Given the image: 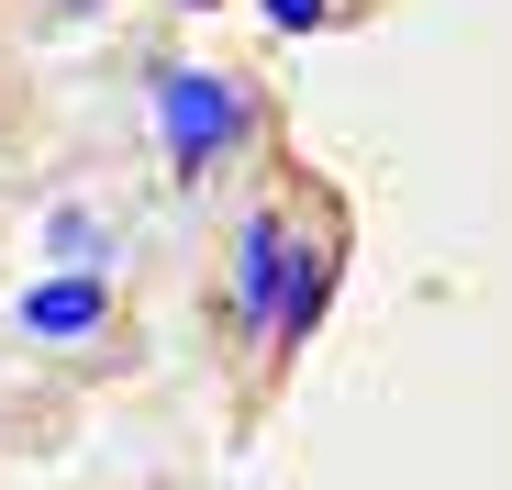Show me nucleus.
Instances as JSON below:
<instances>
[{
	"label": "nucleus",
	"instance_id": "nucleus-4",
	"mask_svg": "<svg viewBox=\"0 0 512 490\" xmlns=\"http://www.w3.org/2000/svg\"><path fill=\"white\" fill-rule=\"evenodd\" d=\"M45 245H56V268H101V257H112L101 212H78V201H56V212H45Z\"/></svg>",
	"mask_w": 512,
	"mask_h": 490
},
{
	"label": "nucleus",
	"instance_id": "nucleus-3",
	"mask_svg": "<svg viewBox=\"0 0 512 490\" xmlns=\"http://www.w3.org/2000/svg\"><path fill=\"white\" fill-rule=\"evenodd\" d=\"M12 335H34V346L112 335V268H45V279H23L12 290Z\"/></svg>",
	"mask_w": 512,
	"mask_h": 490
},
{
	"label": "nucleus",
	"instance_id": "nucleus-1",
	"mask_svg": "<svg viewBox=\"0 0 512 490\" xmlns=\"http://www.w3.org/2000/svg\"><path fill=\"white\" fill-rule=\"evenodd\" d=\"M245 134H256V90H245L234 67H190V56L156 67V145H167L179 179H212Z\"/></svg>",
	"mask_w": 512,
	"mask_h": 490
},
{
	"label": "nucleus",
	"instance_id": "nucleus-2",
	"mask_svg": "<svg viewBox=\"0 0 512 490\" xmlns=\"http://www.w3.org/2000/svg\"><path fill=\"white\" fill-rule=\"evenodd\" d=\"M290 268H301V245H290V201H256L234 223V335L268 357L279 335V301H290Z\"/></svg>",
	"mask_w": 512,
	"mask_h": 490
},
{
	"label": "nucleus",
	"instance_id": "nucleus-5",
	"mask_svg": "<svg viewBox=\"0 0 512 490\" xmlns=\"http://www.w3.org/2000/svg\"><path fill=\"white\" fill-rule=\"evenodd\" d=\"M256 23H279V34H323L334 0H256Z\"/></svg>",
	"mask_w": 512,
	"mask_h": 490
}]
</instances>
